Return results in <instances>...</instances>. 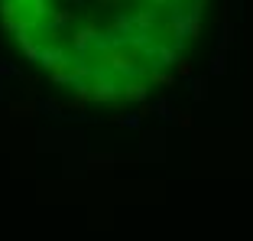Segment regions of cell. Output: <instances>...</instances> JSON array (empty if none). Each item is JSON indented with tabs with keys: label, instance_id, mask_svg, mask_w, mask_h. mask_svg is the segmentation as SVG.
<instances>
[{
	"label": "cell",
	"instance_id": "6da1fadb",
	"mask_svg": "<svg viewBox=\"0 0 253 241\" xmlns=\"http://www.w3.org/2000/svg\"><path fill=\"white\" fill-rule=\"evenodd\" d=\"M205 0H0V26L84 101H136L169 82Z\"/></svg>",
	"mask_w": 253,
	"mask_h": 241
}]
</instances>
